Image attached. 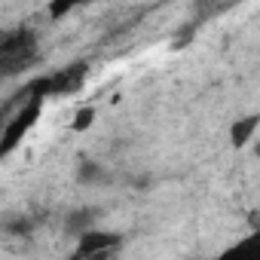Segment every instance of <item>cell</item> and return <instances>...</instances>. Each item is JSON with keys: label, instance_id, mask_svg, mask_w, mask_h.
<instances>
[{"label": "cell", "instance_id": "obj_1", "mask_svg": "<svg viewBox=\"0 0 260 260\" xmlns=\"http://www.w3.org/2000/svg\"><path fill=\"white\" fill-rule=\"evenodd\" d=\"M25 95V92H22ZM40 116V101H31L28 95H25V101L16 107V113L0 125V159H4L7 153H13L19 144H22V138L31 132V125H34V119Z\"/></svg>", "mask_w": 260, "mask_h": 260}, {"label": "cell", "instance_id": "obj_2", "mask_svg": "<svg viewBox=\"0 0 260 260\" xmlns=\"http://www.w3.org/2000/svg\"><path fill=\"white\" fill-rule=\"evenodd\" d=\"M86 80V64H71L64 71H55L46 77V98L49 95H71L83 86Z\"/></svg>", "mask_w": 260, "mask_h": 260}, {"label": "cell", "instance_id": "obj_3", "mask_svg": "<svg viewBox=\"0 0 260 260\" xmlns=\"http://www.w3.org/2000/svg\"><path fill=\"white\" fill-rule=\"evenodd\" d=\"M119 245V236L116 233H104V230H89L80 236V245H77V254L83 257H98V254H107Z\"/></svg>", "mask_w": 260, "mask_h": 260}, {"label": "cell", "instance_id": "obj_4", "mask_svg": "<svg viewBox=\"0 0 260 260\" xmlns=\"http://www.w3.org/2000/svg\"><path fill=\"white\" fill-rule=\"evenodd\" d=\"M257 132V116H245V119H239L236 125H233V132H230V138H233V147L239 150V147H245L248 141H251V135Z\"/></svg>", "mask_w": 260, "mask_h": 260}, {"label": "cell", "instance_id": "obj_5", "mask_svg": "<svg viewBox=\"0 0 260 260\" xmlns=\"http://www.w3.org/2000/svg\"><path fill=\"white\" fill-rule=\"evenodd\" d=\"M92 217H95V211H86V208L77 211V214L71 217V230H80V236L89 233V230H92Z\"/></svg>", "mask_w": 260, "mask_h": 260}, {"label": "cell", "instance_id": "obj_6", "mask_svg": "<svg viewBox=\"0 0 260 260\" xmlns=\"http://www.w3.org/2000/svg\"><path fill=\"white\" fill-rule=\"evenodd\" d=\"M92 122H95V110L92 107H80L77 116H74V132H86Z\"/></svg>", "mask_w": 260, "mask_h": 260}, {"label": "cell", "instance_id": "obj_7", "mask_svg": "<svg viewBox=\"0 0 260 260\" xmlns=\"http://www.w3.org/2000/svg\"><path fill=\"white\" fill-rule=\"evenodd\" d=\"M31 226H34V223H31V220H25V217H22V220H16V223H7V230H10V233H31Z\"/></svg>", "mask_w": 260, "mask_h": 260}, {"label": "cell", "instance_id": "obj_8", "mask_svg": "<svg viewBox=\"0 0 260 260\" xmlns=\"http://www.w3.org/2000/svg\"><path fill=\"white\" fill-rule=\"evenodd\" d=\"M64 13H71V4H52V7H49V16H55V19L64 16Z\"/></svg>", "mask_w": 260, "mask_h": 260}]
</instances>
